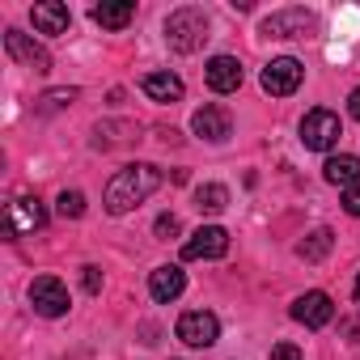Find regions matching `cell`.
<instances>
[{"mask_svg": "<svg viewBox=\"0 0 360 360\" xmlns=\"http://www.w3.org/2000/svg\"><path fill=\"white\" fill-rule=\"evenodd\" d=\"M153 233L169 242V238H178V233H183V225H178V217H174V212H165V217H157V225H153Z\"/></svg>", "mask_w": 360, "mask_h": 360, "instance_id": "22", "label": "cell"}, {"mask_svg": "<svg viewBox=\"0 0 360 360\" xmlns=\"http://www.w3.org/2000/svg\"><path fill=\"white\" fill-rule=\"evenodd\" d=\"M140 89H144L153 102H178V98H183V81H178L174 72H148V77L140 81Z\"/></svg>", "mask_w": 360, "mask_h": 360, "instance_id": "17", "label": "cell"}, {"mask_svg": "<svg viewBox=\"0 0 360 360\" xmlns=\"http://www.w3.org/2000/svg\"><path fill=\"white\" fill-rule=\"evenodd\" d=\"M191 127H195V136H204V140L221 144V140H229L233 119H229V110H225V106H200V110H195V119H191Z\"/></svg>", "mask_w": 360, "mask_h": 360, "instance_id": "13", "label": "cell"}, {"mask_svg": "<svg viewBox=\"0 0 360 360\" xmlns=\"http://www.w3.org/2000/svg\"><path fill=\"white\" fill-rule=\"evenodd\" d=\"M271 360H305V356H301L297 343H276V347H271Z\"/></svg>", "mask_w": 360, "mask_h": 360, "instance_id": "25", "label": "cell"}, {"mask_svg": "<svg viewBox=\"0 0 360 360\" xmlns=\"http://www.w3.org/2000/svg\"><path fill=\"white\" fill-rule=\"evenodd\" d=\"M178 339H183L187 347H212L217 339H221V322H217V314H208V309H187L183 318H178Z\"/></svg>", "mask_w": 360, "mask_h": 360, "instance_id": "4", "label": "cell"}, {"mask_svg": "<svg viewBox=\"0 0 360 360\" xmlns=\"http://www.w3.org/2000/svg\"><path fill=\"white\" fill-rule=\"evenodd\" d=\"M204 77H208L212 94H238L242 89V64L233 56H212L208 68H204Z\"/></svg>", "mask_w": 360, "mask_h": 360, "instance_id": "12", "label": "cell"}, {"mask_svg": "<svg viewBox=\"0 0 360 360\" xmlns=\"http://www.w3.org/2000/svg\"><path fill=\"white\" fill-rule=\"evenodd\" d=\"M195 208L208 212V217H212V212H225V208H229V191H225L221 183H204V187L195 191Z\"/></svg>", "mask_w": 360, "mask_h": 360, "instance_id": "20", "label": "cell"}, {"mask_svg": "<svg viewBox=\"0 0 360 360\" xmlns=\"http://www.w3.org/2000/svg\"><path fill=\"white\" fill-rule=\"evenodd\" d=\"M347 115H352V119L360 123V85H356V89L347 94Z\"/></svg>", "mask_w": 360, "mask_h": 360, "instance_id": "27", "label": "cell"}, {"mask_svg": "<svg viewBox=\"0 0 360 360\" xmlns=\"http://www.w3.org/2000/svg\"><path fill=\"white\" fill-rule=\"evenodd\" d=\"M301 77H305L301 60L280 56V60H271V64L263 68V89H267L271 98H288V94H297V89H301Z\"/></svg>", "mask_w": 360, "mask_h": 360, "instance_id": "7", "label": "cell"}, {"mask_svg": "<svg viewBox=\"0 0 360 360\" xmlns=\"http://www.w3.org/2000/svg\"><path fill=\"white\" fill-rule=\"evenodd\" d=\"M330 246H335V233H330V229H314V233H305V242L297 246V255H301L305 263H322V259L330 255Z\"/></svg>", "mask_w": 360, "mask_h": 360, "instance_id": "19", "label": "cell"}, {"mask_svg": "<svg viewBox=\"0 0 360 360\" xmlns=\"http://www.w3.org/2000/svg\"><path fill=\"white\" fill-rule=\"evenodd\" d=\"M56 212H60L64 221H77V217H85V195H81V191H60V200H56Z\"/></svg>", "mask_w": 360, "mask_h": 360, "instance_id": "21", "label": "cell"}, {"mask_svg": "<svg viewBox=\"0 0 360 360\" xmlns=\"http://www.w3.org/2000/svg\"><path fill=\"white\" fill-rule=\"evenodd\" d=\"M102 30H123L131 18H136V5H127V0H119V5H106V0H102V5H94V13H89Z\"/></svg>", "mask_w": 360, "mask_h": 360, "instance_id": "18", "label": "cell"}, {"mask_svg": "<svg viewBox=\"0 0 360 360\" xmlns=\"http://www.w3.org/2000/svg\"><path fill=\"white\" fill-rule=\"evenodd\" d=\"M339 136H343V127H339V115H335V110H322V106H318V110H309V115L301 119V144L314 148V153L335 148Z\"/></svg>", "mask_w": 360, "mask_h": 360, "instance_id": "3", "label": "cell"}, {"mask_svg": "<svg viewBox=\"0 0 360 360\" xmlns=\"http://www.w3.org/2000/svg\"><path fill=\"white\" fill-rule=\"evenodd\" d=\"M183 288H187V276H183V267H157L153 276H148V292H153V301H161V305H169V301H178L183 297Z\"/></svg>", "mask_w": 360, "mask_h": 360, "instance_id": "15", "label": "cell"}, {"mask_svg": "<svg viewBox=\"0 0 360 360\" xmlns=\"http://www.w3.org/2000/svg\"><path fill=\"white\" fill-rule=\"evenodd\" d=\"M5 51L22 64V68H34V72H51V56L22 30H5Z\"/></svg>", "mask_w": 360, "mask_h": 360, "instance_id": "10", "label": "cell"}, {"mask_svg": "<svg viewBox=\"0 0 360 360\" xmlns=\"http://www.w3.org/2000/svg\"><path fill=\"white\" fill-rule=\"evenodd\" d=\"M343 212H347V217H360V183L343 191Z\"/></svg>", "mask_w": 360, "mask_h": 360, "instance_id": "26", "label": "cell"}, {"mask_svg": "<svg viewBox=\"0 0 360 360\" xmlns=\"http://www.w3.org/2000/svg\"><path fill=\"white\" fill-rule=\"evenodd\" d=\"M30 22H34V30L39 34H68V26H72V13H68V5H60V0H47V5H34L30 9Z\"/></svg>", "mask_w": 360, "mask_h": 360, "instance_id": "14", "label": "cell"}, {"mask_svg": "<svg viewBox=\"0 0 360 360\" xmlns=\"http://www.w3.org/2000/svg\"><path fill=\"white\" fill-rule=\"evenodd\" d=\"M165 43L178 51V56H191L208 43V13L204 9H174L169 22H165Z\"/></svg>", "mask_w": 360, "mask_h": 360, "instance_id": "2", "label": "cell"}, {"mask_svg": "<svg viewBox=\"0 0 360 360\" xmlns=\"http://www.w3.org/2000/svg\"><path fill=\"white\" fill-rule=\"evenodd\" d=\"M30 305H34V314H43V318H64L68 314V288L56 280V276H39L34 284H30Z\"/></svg>", "mask_w": 360, "mask_h": 360, "instance_id": "9", "label": "cell"}, {"mask_svg": "<svg viewBox=\"0 0 360 360\" xmlns=\"http://www.w3.org/2000/svg\"><path fill=\"white\" fill-rule=\"evenodd\" d=\"M322 178L326 183H335V187H356L360 183V157H352V153H339V157H326V165H322Z\"/></svg>", "mask_w": 360, "mask_h": 360, "instance_id": "16", "label": "cell"}, {"mask_svg": "<svg viewBox=\"0 0 360 360\" xmlns=\"http://www.w3.org/2000/svg\"><path fill=\"white\" fill-rule=\"evenodd\" d=\"M72 98H77V89H51V94L39 102V110H60V106H68Z\"/></svg>", "mask_w": 360, "mask_h": 360, "instance_id": "23", "label": "cell"}, {"mask_svg": "<svg viewBox=\"0 0 360 360\" xmlns=\"http://www.w3.org/2000/svg\"><path fill=\"white\" fill-rule=\"evenodd\" d=\"M9 242H18V238H26V233H34V229H43L47 225V208L34 200V195H18V200H9Z\"/></svg>", "mask_w": 360, "mask_h": 360, "instance_id": "5", "label": "cell"}, {"mask_svg": "<svg viewBox=\"0 0 360 360\" xmlns=\"http://www.w3.org/2000/svg\"><path fill=\"white\" fill-rule=\"evenodd\" d=\"M157 187H161V169L153 161H131V165H123L110 183H106V195H102L106 200V212L110 217H123L136 204H144Z\"/></svg>", "mask_w": 360, "mask_h": 360, "instance_id": "1", "label": "cell"}, {"mask_svg": "<svg viewBox=\"0 0 360 360\" xmlns=\"http://www.w3.org/2000/svg\"><path fill=\"white\" fill-rule=\"evenodd\" d=\"M229 255V233L221 225H200L187 242H183V259L195 263V259H225Z\"/></svg>", "mask_w": 360, "mask_h": 360, "instance_id": "8", "label": "cell"}, {"mask_svg": "<svg viewBox=\"0 0 360 360\" xmlns=\"http://www.w3.org/2000/svg\"><path fill=\"white\" fill-rule=\"evenodd\" d=\"M81 284H85V292H102V271L98 267H81Z\"/></svg>", "mask_w": 360, "mask_h": 360, "instance_id": "24", "label": "cell"}, {"mask_svg": "<svg viewBox=\"0 0 360 360\" xmlns=\"http://www.w3.org/2000/svg\"><path fill=\"white\" fill-rule=\"evenodd\" d=\"M352 292H356V301H360V276H356V288H352Z\"/></svg>", "mask_w": 360, "mask_h": 360, "instance_id": "28", "label": "cell"}, {"mask_svg": "<svg viewBox=\"0 0 360 360\" xmlns=\"http://www.w3.org/2000/svg\"><path fill=\"white\" fill-rule=\"evenodd\" d=\"M263 34H271V39H309V34H318V18L305 13V9H280L263 22Z\"/></svg>", "mask_w": 360, "mask_h": 360, "instance_id": "6", "label": "cell"}, {"mask_svg": "<svg viewBox=\"0 0 360 360\" xmlns=\"http://www.w3.org/2000/svg\"><path fill=\"white\" fill-rule=\"evenodd\" d=\"M292 318H297L301 326H309V330H322V326L335 318V301H330L326 292H305V297L292 301Z\"/></svg>", "mask_w": 360, "mask_h": 360, "instance_id": "11", "label": "cell"}]
</instances>
